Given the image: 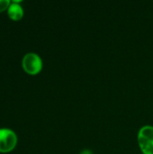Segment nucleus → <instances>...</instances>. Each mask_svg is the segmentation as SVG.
Listing matches in <instances>:
<instances>
[{"label":"nucleus","instance_id":"f257e3e1","mask_svg":"<svg viewBox=\"0 0 153 154\" xmlns=\"http://www.w3.org/2000/svg\"><path fill=\"white\" fill-rule=\"evenodd\" d=\"M43 67L41 56L35 52H27L22 59V68L25 73L34 76L39 74Z\"/></svg>","mask_w":153,"mask_h":154},{"label":"nucleus","instance_id":"f03ea898","mask_svg":"<svg viewBox=\"0 0 153 154\" xmlns=\"http://www.w3.org/2000/svg\"><path fill=\"white\" fill-rule=\"evenodd\" d=\"M138 144L143 154H153V126L143 125L137 135Z\"/></svg>","mask_w":153,"mask_h":154},{"label":"nucleus","instance_id":"7ed1b4c3","mask_svg":"<svg viewBox=\"0 0 153 154\" xmlns=\"http://www.w3.org/2000/svg\"><path fill=\"white\" fill-rule=\"evenodd\" d=\"M18 143L15 132L10 128H0V153H9L14 150Z\"/></svg>","mask_w":153,"mask_h":154},{"label":"nucleus","instance_id":"20e7f679","mask_svg":"<svg viewBox=\"0 0 153 154\" xmlns=\"http://www.w3.org/2000/svg\"><path fill=\"white\" fill-rule=\"evenodd\" d=\"M8 17L13 21H20L24 14L23 8L20 0H12L10 5L6 10Z\"/></svg>","mask_w":153,"mask_h":154},{"label":"nucleus","instance_id":"39448f33","mask_svg":"<svg viewBox=\"0 0 153 154\" xmlns=\"http://www.w3.org/2000/svg\"><path fill=\"white\" fill-rule=\"evenodd\" d=\"M10 4H11L10 0H0V13L6 11Z\"/></svg>","mask_w":153,"mask_h":154},{"label":"nucleus","instance_id":"423d86ee","mask_svg":"<svg viewBox=\"0 0 153 154\" xmlns=\"http://www.w3.org/2000/svg\"><path fill=\"white\" fill-rule=\"evenodd\" d=\"M79 154H92V152L90 150H87L86 149V150H83Z\"/></svg>","mask_w":153,"mask_h":154}]
</instances>
